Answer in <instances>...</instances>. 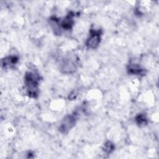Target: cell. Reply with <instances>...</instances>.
I'll return each instance as SVG.
<instances>
[{
    "label": "cell",
    "instance_id": "cell-1",
    "mask_svg": "<svg viewBox=\"0 0 159 159\" xmlns=\"http://www.w3.org/2000/svg\"><path fill=\"white\" fill-rule=\"evenodd\" d=\"M40 76L34 71H28L24 76V84L27 93L30 98H37L39 95Z\"/></svg>",
    "mask_w": 159,
    "mask_h": 159
},
{
    "label": "cell",
    "instance_id": "cell-2",
    "mask_svg": "<svg viewBox=\"0 0 159 159\" xmlns=\"http://www.w3.org/2000/svg\"><path fill=\"white\" fill-rule=\"evenodd\" d=\"M77 120V113L66 115L62 120L59 126V131L62 134H67L76 124Z\"/></svg>",
    "mask_w": 159,
    "mask_h": 159
},
{
    "label": "cell",
    "instance_id": "cell-3",
    "mask_svg": "<svg viewBox=\"0 0 159 159\" xmlns=\"http://www.w3.org/2000/svg\"><path fill=\"white\" fill-rule=\"evenodd\" d=\"M101 30L91 29L89 31V36L86 42V46L91 49L96 48L101 42Z\"/></svg>",
    "mask_w": 159,
    "mask_h": 159
},
{
    "label": "cell",
    "instance_id": "cell-4",
    "mask_svg": "<svg viewBox=\"0 0 159 159\" xmlns=\"http://www.w3.org/2000/svg\"><path fill=\"white\" fill-rule=\"evenodd\" d=\"M77 69V65L76 60L71 58H66L63 59L60 65V70L65 74H71L76 71Z\"/></svg>",
    "mask_w": 159,
    "mask_h": 159
},
{
    "label": "cell",
    "instance_id": "cell-5",
    "mask_svg": "<svg viewBox=\"0 0 159 159\" xmlns=\"http://www.w3.org/2000/svg\"><path fill=\"white\" fill-rule=\"evenodd\" d=\"M127 70L129 74L134 75L143 76L146 73V70L144 68L135 63H130L127 66Z\"/></svg>",
    "mask_w": 159,
    "mask_h": 159
},
{
    "label": "cell",
    "instance_id": "cell-6",
    "mask_svg": "<svg viewBox=\"0 0 159 159\" xmlns=\"http://www.w3.org/2000/svg\"><path fill=\"white\" fill-rule=\"evenodd\" d=\"M74 16H75V13L71 11L63 19V20L61 21L60 24V27L66 30H71L75 22L73 20Z\"/></svg>",
    "mask_w": 159,
    "mask_h": 159
},
{
    "label": "cell",
    "instance_id": "cell-7",
    "mask_svg": "<svg viewBox=\"0 0 159 159\" xmlns=\"http://www.w3.org/2000/svg\"><path fill=\"white\" fill-rule=\"evenodd\" d=\"M19 61L18 57L16 55H10L2 59L1 65L4 68H10L14 67Z\"/></svg>",
    "mask_w": 159,
    "mask_h": 159
},
{
    "label": "cell",
    "instance_id": "cell-8",
    "mask_svg": "<svg viewBox=\"0 0 159 159\" xmlns=\"http://www.w3.org/2000/svg\"><path fill=\"white\" fill-rule=\"evenodd\" d=\"M135 120L139 126H145L148 124V119L147 116L143 113L138 114L135 118Z\"/></svg>",
    "mask_w": 159,
    "mask_h": 159
},
{
    "label": "cell",
    "instance_id": "cell-9",
    "mask_svg": "<svg viewBox=\"0 0 159 159\" xmlns=\"http://www.w3.org/2000/svg\"><path fill=\"white\" fill-rule=\"evenodd\" d=\"M115 146L114 144L111 141H107L104 143L103 146V150L106 153H111L114 150Z\"/></svg>",
    "mask_w": 159,
    "mask_h": 159
}]
</instances>
